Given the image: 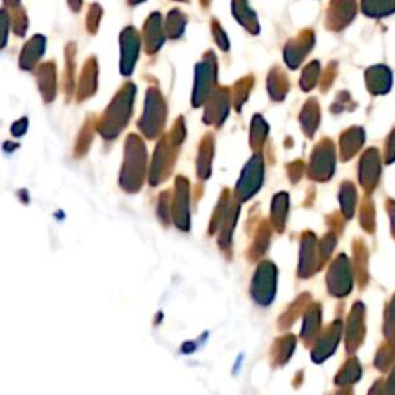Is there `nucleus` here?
I'll return each mask as SVG.
<instances>
[{
  "label": "nucleus",
  "instance_id": "obj_2",
  "mask_svg": "<svg viewBox=\"0 0 395 395\" xmlns=\"http://www.w3.org/2000/svg\"><path fill=\"white\" fill-rule=\"evenodd\" d=\"M147 150L144 142L136 134H130L125 142V156L119 183L125 192L136 193L141 190L145 176Z\"/></svg>",
  "mask_w": 395,
  "mask_h": 395
},
{
  "label": "nucleus",
  "instance_id": "obj_7",
  "mask_svg": "<svg viewBox=\"0 0 395 395\" xmlns=\"http://www.w3.org/2000/svg\"><path fill=\"white\" fill-rule=\"evenodd\" d=\"M215 75H216V67L212 62L204 60L202 64L196 67V77H195V90H193V99L192 104L193 107L202 105L205 101L209 99L213 84H215Z\"/></svg>",
  "mask_w": 395,
  "mask_h": 395
},
{
  "label": "nucleus",
  "instance_id": "obj_10",
  "mask_svg": "<svg viewBox=\"0 0 395 395\" xmlns=\"http://www.w3.org/2000/svg\"><path fill=\"white\" fill-rule=\"evenodd\" d=\"M207 110L204 113V121L207 124H221L224 121V117L227 116V96L226 91L216 93L213 98L207 99Z\"/></svg>",
  "mask_w": 395,
  "mask_h": 395
},
{
  "label": "nucleus",
  "instance_id": "obj_12",
  "mask_svg": "<svg viewBox=\"0 0 395 395\" xmlns=\"http://www.w3.org/2000/svg\"><path fill=\"white\" fill-rule=\"evenodd\" d=\"M37 82L44 99L46 102H51L56 96V75H54L53 65L41 67L37 73Z\"/></svg>",
  "mask_w": 395,
  "mask_h": 395
},
{
  "label": "nucleus",
  "instance_id": "obj_8",
  "mask_svg": "<svg viewBox=\"0 0 395 395\" xmlns=\"http://www.w3.org/2000/svg\"><path fill=\"white\" fill-rule=\"evenodd\" d=\"M259 157L252 160L246 170L242 173V178L238 184V196L240 200H247V198L257 192V188L261 183V162H258Z\"/></svg>",
  "mask_w": 395,
  "mask_h": 395
},
{
  "label": "nucleus",
  "instance_id": "obj_4",
  "mask_svg": "<svg viewBox=\"0 0 395 395\" xmlns=\"http://www.w3.org/2000/svg\"><path fill=\"white\" fill-rule=\"evenodd\" d=\"M175 150L176 147L171 144L170 138L167 136L157 142V147L153 155L152 170H150V184L157 186L165 178H169L173 164H175Z\"/></svg>",
  "mask_w": 395,
  "mask_h": 395
},
{
  "label": "nucleus",
  "instance_id": "obj_20",
  "mask_svg": "<svg viewBox=\"0 0 395 395\" xmlns=\"http://www.w3.org/2000/svg\"><path fill=\"white\" fill-rule=\"evenodd\" d=\"M27 129H28V119H27V117H23V119H20V121L13 124L11 133L14 134L15 138H20V136H23V134H25Z\"/></svg>",
  "mask_w": 395,
  "mask_h": 395
},
{
  "label": "nucleus",
  "instance_id": "obj_6",
  "mask_svg": "<svg viewBox=\"0 0 395 395\" xmlns=\"http://www.w3.org/2000/svg\"><path fill=\"white\" fill-rule=\"evenodd\" d=\"M358 11V5L355 0H330L326 11V25L332 31H339L349 25L355 14Z\"/></svg>",
  "mask_w": 395,
  "mask_h": 395
},
{
  "label": "nucleus",
  "instance_id": "obj_17",
  "mask_svg": "<svg viewBox=\"0 0 395 395\" xmlns=\"http://www.w3.org/2000/svg\"><path fill=\"white\" fill-rule=\"evenodd\" d=\"M94 68V64L91 67V64H89L85 67V71L81 79V85H79V99H85L94 94L96 91V70Z\"/></svg>",
  "mask_w": 395,
  "mask_h": 395
},
{
  "label": "nucleus",
  "instance_id": "obj_19",
  "mask_svg": "<svg viewBox=\"0 0 395 395\" xmlns=\"http://www.w3.org/2000/svg\"><path fill=\"white\" fill-rule=\"evenodd\" d=\"M170 209H169V192H164L160 196V204H157V215L161 216L164 224H169L170 219Z\"/></svg>",
  "mask_w": 395,
  "mask_h": 395
},
{
  "label": "nucleus",
  "instance_id": "obj_11",
  "mask_svg": "<svg viewBox=\"0 0 395 395\" xmlns=\"http://www.w3.org/2000/svg\"><path fill=\"white\" fill-rule=\"evenodd\" d=\"M361 11L368 18L380 19L395 13V0H361Z\"/></svg>",
  "mask_w": 395,
  "mask_h": 395
},
{
  "label": "nucleus",
  "instance_id": "obj_16",
  "mask_svg": "<svg viewBox=\"0 0 395 395\" xmlns=\"http://www.w3.org/2000/svg\"><path fill=\"white\" fill-rule=\"evenodd\" d=\"M233 11L236 18L242 23L244 27L249 28L252 33H258V23H257V15L249 10V5L246 0H235L233 2Z\"/></svg>",
  "mask_w": 395,
  "mask_h": 395
},
{
  "label": "nucleus",
  "instance_id": "obj_3",
  "mask_svg": "<svg viewBox=\"0 0 395 395\" xmlns=\"http://www.w3.org/2000/svg\"><path fill=\"white\" fill-rule=\"evenodd\" d=\"M165 119H167V105L160 90L150 89L145 98V108L139 119V130L147 138L153 139L160 136L164 130Z\"/></svg>",
  "mask_w": 395,
  "mask_h": 395
},
{
  "label": "nucleus",
  "instance_id": "obj_15",
  "mask_svg": "<svg viewBox=\"0 0 395 395\" xmlns=\"http://www.w3.org/2000/svg\"><path fill=\"white\" fill-rule=\"evenodd\" d=\"M44 48H45V41H42V39L37 37L33 42H30L22 54V59H20L22 68H25V70L33 68L37 59L41 58V54L44 53Z\"/></svg>",
  "mask_w": 395,
  "mask_h": 395
},
{
  "label": "nucleus",
  "instance_id": "obj_13",
  "mask_svg": "<svg viewBox=\"0 0 395 395\" xmlns=\"http://www.w3.org/2000/svg\"><path fill=\"white\" fill-rule=\"evenodd\" d=\"M138 48H139V44H138V39L133 33L129 37H124L122 39V75L129 76L133 67H134V62H136L138 58Z\"/></svg>",
  "mask_w": 395,
  "mask_h": 395
},
{
  "label": "nucleus",
  "instance_id": "obj_14",
  "mask_svg": "<svg viewBox=\"0 0 395 395\" xmlns=\"http://www.w3.org/2000/svg\"><path fill=\"white\" fill-rule=\"evenodd\" d=\"M212 157H213V139L210 134L204 138L201 142L200 156H198V175L202 179H207L210 176L212 169Z\"/></svg>",
  "mask_w": 395,
  "mask_h": 395
},
{
  "label": "nucleus",
  "instance_id": "obj_1",
  "mask_svg": "<svg viewBox=\"0 0 395 395\" xmlns=\"http://www.w3.org/2000/svg\"><path fill=\"white\" fill-rule=\"evenodd\" d=\"M134 94H136V89L133 84L124 85V89L116 94L98 124V131L102 134V138L115 139L127 127V122L131 117Z\"/></svg>",
  "mask_w": 395,
  "mask_h": 395
},
{
  "label": "nucleus",
  "instance_id": "obj_5",
  "mask_svg": "<svg viewBox=\"0 0 395 395\" xmlns=\"http://www.w3.org/2000/svg\"><path fill=\"white\" fill-rule=\"evenodd\" d=\"M171 215L176 227L181 231L187 232L190 228V186H188V181L184 176H179L176 179Z\"/></svg>",
  "mask_w": 395,
  "mask_h": 395
},
{
  "label": "nucleus",
  "instance_id": "obj_18",
  "mask_svg": "<svg viewBox=\"0 0 395 395\" xmlns=\"http://www.w3.org/2000/svg\"><path fill=\"white\" fill-rule=\"evenodd\" d=\"M169 138L171 141V144L175 147H178L179 144H183V141L186 138V125H184L183 117H179V119L175 122V127H173Z\"/></svg>",
  "mask_w": 395,
  "mask_h": 395
},
{
  "label": "nucleus",
  "instance_id": "obj_9",
  "mask_svg": "<svg viewBox=\"0 0 395 395\" xmlns=\"http://www.w3.org/2000/svg\"><path fill=\"white\" fill-rule=\"evenodd\" d=\"M313 45V33L312 30H304L294 41L289 42L286 48V58L289 65H298L299 60L304 58V54L312 48Z\"/></svg>",
  "mask_w": 395,
  "mask_h": 395
}]
</instances>
